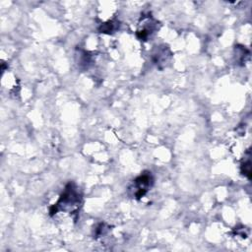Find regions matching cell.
Instances as JSON below:
<instances>
[{
    "instance_id": "6da1fadb",
    "label": "cell",
    "mask_w": 252,
    "mask_h": 252,
    "mask_svg": "<svg viewBox=\"0 0 252 252\" xmlns=\"http://www.w3.org/2000/svg\"><path fill=\"white\" fill-rule=\"evenodd\" d=\"M152 183V176L151 174H142L139 177H137L134 180V196L136 198H141L143 197L146 192L148 191L149 187L151 186Z\"/></svg>"
}]
</instances>
